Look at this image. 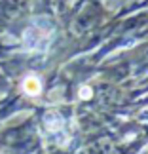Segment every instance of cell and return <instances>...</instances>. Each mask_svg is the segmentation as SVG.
<instances>
[{
	"label": "cell",
	"instance_id": "3957f363",
	"mask_svg": "<svg viewBox=\"0 0 148 154\" xmlns=\"http://www.w3.org/2000/svg\"><path fill=\"white\" fill-rule=\"evenodd\" d=\"M46 126H48L51 131H57V129H61V126H63L61 116L55 114V112H50V114L46 116Z\"/></svg>",
	"mask_w": 148,
	"mask_h": 154
},
{
	"label": "cell",
	"instance_id": "7a4b0ae2",
	"mask_svg": "<svg viewBox=\"0 0 148 154\" xmlns=\"http://www.w3.org/2000/svg\"><path fill=\"white\" fill-rule=\"evenodd\" d=\"M23 90H25V93H29V95H38L40 90H42V86H40L38 78L29 76V78H25V82H23Z\"/></svg>",
	"mask_w": 148,
	"mask_h": 154
},
{
	"label": "cell",
	"instance_id": "277c9868",
	"mask_svg": "<svg viewBox=\"0 0 148 154\" xmlns=\"http://www.w3.org/2000/svg\"><path fill=\"white\" fill-rule=\"evenodd\" d=\"M80 97L82 99H89L91 97V90H89V88H82V90H80Z\"/></svg>",
	"mask_w": 148,
	"mask_h": 154
},
{
	"label": "cell",
	"instance_id": "6da1fadb",
	"mask_svg": "<svg viewBox=\"0 0 148 154\" xmlns=\"http://www.w3.org/2000/svg\"><path fill=\"white\" fill-rule=\"evenodd\" d=\"M51 32H53V27L50 25V21L38 19L27 29L25 36H23V42H25V46L29 50H42L48 46Z\"/></svg>",
	"mask_w": 148,
	"mask_h": 154
}]
</instances>
